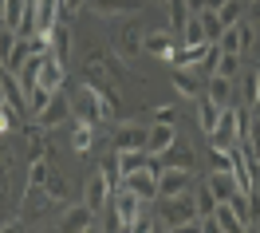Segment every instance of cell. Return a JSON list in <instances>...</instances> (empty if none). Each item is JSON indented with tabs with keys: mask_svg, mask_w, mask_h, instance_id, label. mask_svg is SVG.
<instances>
[{
	"mask_svg": "<svg viewBox=\"0 0 260 233\" xmlns=\"http://www.w3.org/2000/svg\"><path fill=\"white\" fill-rule=\"evenodd\" d=\"M32 158H48V138H44V127H36L28 134V162Z\"/></svg>",
	"mask_w": 260,
	"mask_h": 233,
	"instance_id": "cell-27",
	"label": "cell"
},
{
	"mask_svg": "<svg viewBox=\"0 0 260 233\" xmlns=\"http://www.w3.org/2000/svg\"><path fill=\"white\" fill-rule=\"evenodd\" d=\"M241 147L248 150V154H256V158H260V115H252V123H248V134L241 138Z\"/></svg>",
	"mask_w": 260,
	"mask_h": 233,
	"instance_id": "cell-30",
	"label": "cell"
},
{
	"mask_svg": "<svg viewBox=\"0 0 260 233\" xmlns=\"http://www.w3.org/2000/svg\"><path fill=\"white\" fill-rule=\"evenodd\" d=\"M142 51H146V55H158V60H170V55L178 51V36L166 32V28H154V32L142 36Z\"/></svg>",
	"mask_w": 260,
	"mask_h": 233,
	"instance_id": "cell-8",
	"label": "cell"
},
{
	"mask_svg": "<svg viewBox=\"0 0 260 233\" xmlns=\"http://www.w3.org/2000/svg\"><path fill=\"white\" fill-rule=\"evenodd\" d=\"M178 194H193V174L181 166H170L158 174V198H178Z\"/></svg>",
	"mask_w": 260,
	"mask_h": 233,
	"instance_id": "cell-4",
	"label": "cell"
},
{
	"mask_svg": "<svg viewBox=\"0 0 260 233\" xmlns=\"http://www.w3.org/2000/svg\"><path fill=\"white\" fill-rule=\"evenodd\" d=\"M205 186L213 190V198H217V201H229L233 194H237V178H233V170H213Z\"/></svg>",
	"mask_w": 260,
	"mask_h": 233,
	"instance_id": "cell-18",
	"label": "cell"
},
{
	"mask_svg": "<svg viewBox=\"0 0 260 233\" xmlns=\"http://www.w3.org/2000/svg\"><path fill=\"white\" fill-rule=\"evenodd\" d=\"M51 201L55 198L48 194V186H28V190H24V201H20V217L32 221V217H40L44 210H48Z\"/></svg>",
	"mask_w": 260,
	"mask_h": 233,
	"instance_id": "cell-10",
	"label": "cell"
},
{
	"mask_svg": "<svg viewBox=\"0 0 260 233\" xmlns=\"http://www.w3.org/2000/svg\"><path fill=\"white\" fill-rule=\"evenodd\" d=\"M142 206H146V201L138 198L134 190L118 186V194H111V225L114 229H134L138 217H142Z\"/></svg>",
	"mask_w": 260,
	"mask_h": 233,
	"instance_id": "cell-2",
	"label": "cell"
},
{
	"mask_svg": "<svg viewBox=\"0 0 260 233\" xmlns=\"http://www.w3.org/2000/svg\"><path fill=\"white\" fill-rule=\"evenodd\" d=\"M122 186L126 190H134L142 201H158V174L154 170H134V174H122Z\"/></svg>",
	"mask_w": 260,
	"mask_h": 233,
	"instance_id": "cell-6",
	"label": "cell"
},
{
	"mask_svg": "<svg viewBox=\"0 0 260 233\" xmlns=\"http://www.w3.org/2000/svg\"><path fill=\"white\" fill-rule=\"evenodd\" d=\"M12 127H16V111H12L8 103H4V107H0V134H8Z\"/></svg>",
	"mask_w": 260,
	"mask_h": 233,
	"instance_id": "cell-35",
	"label": "cell"
},
{
	"mask_svg": "<svg viewBox=\"0 0 260 233\" xmlns=\"http://www.w3.org/2000/svg\"><path fill=\"white\" fill-rule=\"evenodd\" d=\"M205 99H213L217 107H233V79L209 75V79H205Z\"/></svg>",
	"mask_w": 260,
	"mask_h": 233,
	"instance_id": "cell-17",
	"label": "cell"
},
{
	"mask_svg": "<svg viewBox=\"0 0 260 233\" xmlns=\"http://www.w3.org/2000/svg\"><path fill=\"white\" fill-rule=\"evenodd\" d=\"M63 190H67L63 178H59V174H48V194H51V198L59 201V198H63Z\"/></svg>",
	"mask_w": 260,
	"mask_h": 233,
	"instance_id": "cell-36",
	"label": "cell"
},
{
	"mask_svg": "<svg viewBox=\"0 0 260 233\" xmlns=\"http://www.w3.org/2000/svg\"><path fill=\"white\" fill-rule=\"evenodd\" d=\"M83 201L91 206V210H103V206H111V182H107V174H91L87 178V190H83Z\"/></svg>",
	"mask_w": 260,
	"mask_h": 233,
	"instance_id": "cell-13",
	"label": "cell"
},
{
	"mask_svg": "<svg viewBox=\"0 0 260 233\" xmlns=\"http://www.w3.org/2000/svg\"><path fill=\"white\" fill-rule=\"evenodd\" d=\"M217 60H221V48H217V44H205V51H201V60H197V67L205 71V79H209L213 71H217Z\"/></svg>",
	"mask_w": 260,
	"mask_h": 233,
	"instance_id": "cell-31",
	"label": "cell"
},
{
	"mask_svg": "<svg viewBox=\"0 0 260 233\" xmlns=\"http://www.w3.org/2000/svg\"><path fill=\"white\" fill-rule=\"evenodd\" d=\"M95 221H99V214L83 201V206H71L63 217H59V225H63L67 233H87V229H95Z\"/></svg>",
	"mask_w": 260,
	"mask_h": 233,
	"instance_id": "cell-11",
	"label": "cell"
},
{
	"mask_svg": "<svg viewBox=\"0 0 260 233\" xmlns=\"http://www.w3.org/2000/svg\"><path fill=\"white\" fill-rule=\"evenodd\" d=\"M103 16H114V12H138V0H91Z\"/></svg>",
	"mask_w": 260,
	"mask_h": 233,
	"instance_id": "cell-24",
	"label": "cell"
},
{
	"mask_svg": "<svg viewBox=\"0 0 260 233\" xmlns=\"http://www.w3.org/2000/svg\"><path fill=\"white\" fill-rule=\"evenodd\" d=\"M256 198H260V178H256Z\"/></svg>",
	"mask_w": 260,
	"mask_h": 233,
	"instance_id": "cell-41",
	"label": "cell"
},
{
	"mask_svg": "<svg viewBox=\"0 0 260 233\" xmlns=\"http://www.w3.org/2000/svg\"><path fill=\"white\" fill-rule=\"evenodd\" d=\"M146 134H150V127H142V123H122L114 131L111 147L114 150H146Z\"/></svg>",
	"mask_w": 260,
	"mask_h": 233,
	"instance_id": "cell-7",
	"label": "cell"
},
{
	"mask_svg": "<svg viewBox=\"0 0 260 233\" xmlns=\"http://www.w3.org/2000/svg\"><path fill=\"white\" fill-rule=\"evenodd\" d=\"M170 79H174V87H178L185 99H197V79L189 75V67H174V75H170Z\"/></svg>",
	"mask_w": 260,
	"mask_h": 233,
	"instance_id": "cell-23",
	"label": "cell"
},
{
	"mask_svg": "<svg viewBox=\"0 0 260 233\" xmlns=\"http://www.w3.org/2000/svg\"><path fill=\"white\" fill-rule=\"evenodd\" d=\"M213 75L237 79V75H241V55H233V51H221V60H217V71H213Z\"/></svg>",
	"mask_w": 260,
	"mask_h": 233,
	"instance_id": "cell-25",
	"label": "cell"
},
{
	"mask_svg": "<svg viewBox=\"0 0 260 233\" xmlns=\"http://www.w3.org/2000/svg\"><path fill=\"white\" fill-rule=\"evenodd\" d=\"M114 158H118V170H122V174H134V170L150 166V150H114Z\"/></svg>",
	"mask_w": 260,
	"mask_h": 233,
	"instance_id": "cell-20",
	"label": "cell"
},
{
	"mask_svg": "<svg viewBox=\"0 0 260 233\" xmlns=\"http://www.w3.org/2000/svg\"><path fill=\"white\" fill-rule=\"evenodd\" d=\"M87 0H59V16H71V12H79Z\"/></svg>",
	"mask_w": 260,
	"mask_h": 233,
	"instance_id": "cell-38",
	"label": "cell"
},
{
	"mask_svg": "<svg viewBox=\"0 0 260 233\" xmlns=\"http://www.w3.org/2000/svg\"><path fill=\"white\" fill-rule=\"evenodd\" d=\"M217 119H221V107H217L213 99H201V103H197V123H201V131H205V134L217 127Z\"/></svg>",
	"mask_w": 260,
	"mask_h": 233,
	"instance_id": "cell-22",
	"label": "cell"
},
{
	"mask_svg": "<svg viewBox=\"0 0 260 233\" xmlns=\"http://www.w3.org/2000/svg\"><path fill=\"white\" fill-rule=\"evenodd\" d=\"M51 95H55V91H48V87H36L32 95H28V119L40 115V111H44V107L51 103Z\"/></svg>",
	"mask_w": 260,
	"mask_h": 233,
	"instance_id": "cell-29",
	"label": "cell"
},
{
	"mask_svg": "<svg viewBox=\"0 0 260 233\" xmlns=\"http://www.w3.org/2000/svg\"><path fill=\"white\" fill-rule=\"evenodd\" d=\"M174 138H178V131H174V123H154L146 134V150L150 154H162V150L174 147Z\"/></svg>",
	"mask_w": 260,
	"mask_h": 233,
	"instance_id": "cell-15",
	"label": "cell"
},
{
	"mask_svg": "<svg viewBox=\"0 0 260 233\" xmlns=\"http://www.w3.org/2000/svg\"><path fill=\"white\" fill-rule=\"evenodd\" d=\"M174 119H178V111H174V107H158V111H154V123H174Z\"/></svg>",
	"mask_w": 260,
	"mask_h": 233,
	"instance_id": "cell-37",
	"label": "cell"
},
{
	"mask_svg": "<svg viewBox=\"0 0 260 233\" xmlns=\"http://www.w3.org/2000/svg\"><path fill=\"white\" fill-rule=\"evenodd\" d=\"M142 36H146V32H142L138 24H122L118 36H114V51H118L122 60H134V55L142 51Z\"/></svg>",
	"mask_w": 260,
	"mask_h": 233,
	"instance_id": "cell-12",
	"label": "cell"
},
{
	"mask_svg": "<svg viewBox=\"0 0 260 233\" xmlns=\"http://www.w3.org/2000/svg\"><path fill=\"white\" fill-rule=\"evenodd\" d=\"M213 206H217L213 190H209V186H201V190H197V214H213Z\"/></svg>",
	"mask_w": 260,
	"mask_h": 233,
	"instance_id": "cell-34",
	"label": "cell"
},
{
	"mask_svg": "<svg viewBox=\"0 0 260 233\" xmlns=\"http://www.w3.org/2000/svg\"><path fill=\"white\" fill-rule=\"evenodd\" d=\"M209 162H213V170H233V147L229 150L209 147Z\"/></svg>",
	"mask_w": 260,
	"mask_h": 233,
	"instance_id": "cell-32",
	"label": "cell"
},
{
	"mask_svg": "<svg viewBox=\"0 0 260 233\" xmlns=\"http://www.w3.org/2000/svg\"><path fill=\"white\" fill-rule=\"evenodd\" d=\"M197 16H201V28H205V40H209V44H217V40H221V32H225V24H221V16H217L213 8H201Z\"/></svg>",
	"mask_w": 260,
	"mask_h": 233,
	"instance_id": "cell-21",
	"label": "cell"
},
{
	"mask_svg": "<svg viewBox=\"0 0 260 233\" xmlns=\"http://www.w3.org/2000/svg\"><path fill=\"white\" fill-rule=\"evenodd\" d=\"M221 4H225V0H205V8H221Z\"/></svg>",
	"mask_w": 260,
	"mask_h": 233,
	"instance_id": "cell-40",
	"label": "cell"
},
{
	"mask_svg": "<svg viewBox=\"0 0 260 233\" xmlns=\"http://www.w3.org/2000/svg\"><path fill=\"white\" fill-rule=\"evenodd\" d=\"M71 115L79 119V123H91V127H99L103 123V103H99V95H95V87L91 83H83L79 91H75V99H71Z\"/></svg>",
	"mask_w": 260,
	"mask_h": 233,
	"instance_id": "cell-3",
	"label": "cell"
},
{
	"mask_svg": "<svg viewBox=\"0 0 260 233\" xmlns=\"http://www.w3.org/2000/svg\"><path fill=\"white\" fill-rule=\"evenodd\" d=\"M252 20L260 24V0H252Z\"/></svg>",
	"mask_w": 260,
	"mask_h": 233,
	"instance_id": "cell-39",
	"label": "cell"
},
{
	"mask_svg": "<svg viewBox=\"0 0 260 233\" xmlns=\"http://www.w3.org/2000/svg\"><path fill=\"white\" fill-rule=\"evenodd\" d=\"M213 217H217V225H221V233H241L244 221L237 217V210H233V201H217L213 206Z\"/></svg>",
	"mask_w": 260,
	"mask_h": 233,
	"instance_id": "cell-19",
	"label": "cell"
},
{
	"mask_svg": "<svg viewBox=\"0 0 260 233\" xmlns=\"http://www.w3.org/2000/svg\"><path fill=\"white\" fill-rule=\"evenodd\" d=\"M217 48H221V51H233V55H241V60H244V51L252 48V28L241 24V20H237V24H229L225 32H221V40H217Z\"/></svg>",
	"mask_w": 260,
	"mask_h": 233,
	"instance_id": "cell-5",
	"label": "cell"
},
{
	"mask_svg": "<svg viewBox=\"0 0 260 233\" xmlns=\"http://www.w3.org/2000/svg\"><path fill=\"white\" fill-rule=\"evenodd\" d=\"M44 40H48V51H51V55L67 60V48H71V28H67V16L55 20L48 32H44Z\"/></svg>",
	"mask_w": 260,
	"mask_h": 233,
	"instance_id": "cell-14",
	"label": "cell"
},
{
	"mask_svg": "<svg viewBox=\"0 0 260 233\" xmlns=\"http://www.w3.org/2000/svg\"><path fill=\"white\" fill-rule=\"evenodd\" d=\"M213 12H217V16H221V24H237V20H241V4H237V0H225V4H221V8H213Z\"/></svg>",
	"mask_w": 260,
	"mask_h": 233,
	"instance_id": "cell-33",
	"label": "cell"
},
{
	"mask_svg": "<svg viewBox=\"0 0 260 233\" xmlns=\"http://www.w3.org/2000/svg\"><path fill=\"white\" fill-rule=\"evenodd\" d=\"M40 87L48 91H63V60L59 55H44V71H40Z\"/></svg>",
	"mask_w": 260,
	"mask_h": 233,
	"instance_id": "cell-16",
	"label": "cell"
},
{
	"mask_svg": "<svg viewBox=\"0 0 260 233\" xmlns=\"http://www.w3.org/2000/svg\"><path fill=\"white\" fill-rule=\"evenodd\" d=\"M91 131H95V127H91V123H79V119H75V131H71V147L79 150H91Z\"/></svg>",
	"mask_w": 260,
	"mask_h": 233,
	"instance_id": "cell-28",
	"label": "cell"
},
{
	"mask_svg": "<svg viewBox=\"0 0 260 233\" xmlns=\"http://www.w3.org/2000/svg\"><path fill=\"white\" fill-rule=\"evenodd\" d=\"M71 119V103L63 99V91H55L51 95V103L36 115V127H44V131H51V127H59V123H67Z\"/></svg>",
	"mask_w": 260,
	"mask_h": 233,
	"instance_id": "cell-9",
	"label": "cell"
},
{
	"mask_svg": "<svg viewBox=\"0 0 260 233\" xmlns=\"http://www.w3.org/2000/svg\"><path fill=\"white\" fill-rule=\"evenodd\" d=\"M197 201L189 194H178V198H158V225L162 229H197Z\"/></svg>",
	"mask_w": 260,
	"mask_h": 233,
	"instance_id": "cell-1",
	"label": "cell"
},
{
	"mask_svg": "<svg viewBox=\"0 0 260 233\" xmlns=\"http://www.w3.org/2000/svg\"><path fill=\"white\" fill-rule=\"evenodd\" d=\"M48 174H51L48 158H32L28 162V186H48Z\"/></svg>",
	"mask_w": 260,
	"mask_h": 233,
	"instance_id": "cell-26",
	"label": "cell"
}]
</instances>
